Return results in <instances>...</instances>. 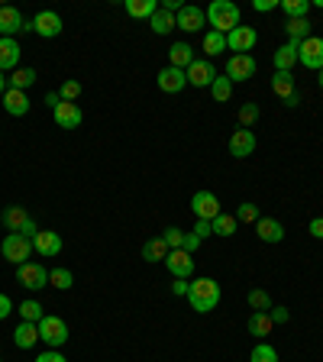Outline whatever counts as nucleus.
Segmentation results:
<instances>
[{
	"instance_id": "21",
	"label": "nucleus",
	"mask_w": 323,
	"mask_h": 362,
	"mask_svg": "<svg viewBox=\"0 0 323 362\" xmlns=\"http://www.w3.org/2000/svg\"><path fill=\"white\" fill-rule=\"evenodd\" d=\"M3 110H7L10 117H26V113H29V97H26V91L7 88V94H3Z\"/></svg>"
},
{
	"instance_id": "12",
	"label": "nucleus",
	"mask_w": 323,
	"mask_h": 362,
	"mask_svg": "<svg viewBox=\"0 0 323 362\" xmlns=\"http://www.w3.org/2000/svg\"><path fill=\"white\" fill-rule=\"evenodd\" d=\"M62 236H58L56 230H39L36 236H33V249L39 252V256H46V259H56L58 252H62Z\"/></svg>"
},
{
	"instance_id": "33",
	"label": "nucleus",
	"mask_w": 323,
	"mask_h": 362,
	"mask_svg": "<svg viewBox=\"0 0 323 362\" xmlns=\"http://www.w3.org/2000/svg\"><path fill=\"white\" fill-rule=\"evenodd\" d=\"M210 91H213V101L217 104H226L230 101V94H233V81L226 78V74H217L210 84Z\"/></svg>"
},
{
	"instance_id": "3",
	"label": "nucleus",
	"mask_w": 323,
	"mask_h": 362,
	"mask_svg": "<svg viewBox=\"0 0 323 362\" xmlns=\"http://www.w3.org/2000/svg\"><path fill=\"white\" fill-rule=\"evenodd\" d=\"M0 252H3L7 262L23 265V262H29V256H33V240H26L23 233H7L3 242H0Z\"/></svg>"
},
{
	"instance_id": "14",
	"label": "nucleus",
	"mask_w": 323,
	"mask_h": 362,
	"mask_svg": "<svg viewBox=\"0 0 323 362\" xmlns=\"http://www.w3.org/2000/svg\"><path fill=\"white\" fill-rule=\"evenodd\" d=\"M165 269L175 275V279H191L194 275V259H191V252L185 249H172L168 252V259H165Z\"/></svg>"
},
{
	"instance_id": "34",
	"label": "nucleus",
	"mask_w": 323,
	"mask_h": 362,
	"mask_svg": "<svg viewBox=\"0 0 323 362\" xmlns=\"http://www.w3.org/2000/svg\"><path fill=\"white\" fill-rule=\"evenodd\" d=\"M278 7L288 13V19H304L307 10H310V0H281Z\"/></svg>"
},
{
	"instance_id": "27",
	"label": "nucleus",
	"mask_w": 323,
	"mask_h": 362,
	"mask_svg": "<svg viewBox=\"0 0 323 362\" xmlns=\"http://www.w3.org/2000/svg\"><path fill=\"white\" fill-rule=\"evenodd\" d=\"M168 242L162 240V236H152V240L142 246V259L146 262H162V259H168Z\"/></svg>"
},
{
	"instance_id": "15",
	"label": "nucleus",
	"mask_w": 323,
	"mask_h": 362,
	"mask_svg": "<svg viewBox=\"0 0 323 362\" xmlns=\"http://www.w3.org/2000/svg\"><path fill=\"white\" fill-rule=\"evenodd\" d=\"M256 74V58L252 56H230L226 62V78L230 81H249Z\"/></svg>"
},
{
	"instance_id": "31",
	"label": "nucleus",
	"mask_w": 323,
	"mask_h": 362,
	"mask_svg": "<svg viewBox=\"0 0 323 362\" xmlns=\"http://www.w3.org/2000/svg\"><path fill=\"white\" fill-rule=\"evenodd\" d=\"M272 317H268V311H252L249 314V334L252 336H268L272 334Z\"/></svg>"
},
{
	"instance_id": "41",
	"label": "nucleus",
	"mask_w": 323,
	"mask_h": 362,
	"mask_svg": "<svg viewBox=\"0 0 323 362\" xmlns=\"http://www.w3.org/2000/svg\"><path fill=\"white\" fill-rule=\"evenodd\" d=\"M249 362H278V353H275V346H268V343H258L256 349H252Z\"/></svg>"
},
{
	"instance_id": "25",
	"label": "nucleus",
	"mask_w": 323,
	"mask_h": 362,
	"mask_svg": "<svg viewBox=\"0 0 323 362\" xmlns=\"http://www.w3.org/2000/svg\"><path fill=\"white\" fill-rule=\"evenodd\" d=\"M13 343H17L19 349H33V346L39 343V324H29V320H23V324L13 330Z\"/></svg>"
},
{
	"instance_id": "23",
	"label": "nucleus",
	"mask_w": 323,
	"mask_h": 362,
	"mask_svg": "<svg viewBox=\"0 0 323 362\" xmlns=\"http://www.w3.org/2000/svg\"><path fill=\"white\" fill-rule=\"evenodd\" d=\"M168 65L188 72V68L194 65V49L188 46V42H175V46L168 49Z\"/></svg>"
},
{
	"instance_id": "17",
	"label": "nucleus",
	"mask_w": 323,
	"mask_h": 362,
	"mask_svg": "<svg viewBox=\"0 0 323 362\" xmlns=\"http://www.w3.org/2000/svg\"><path fill=\"white\" fill-rule=\"evenodd\" d=\"M19 56H23V49H19L17 39L0 36V72H3V74H7V72H17Z\"/></svg>"
},
{
	"instance_id": "44",
	"label": "nucleus",
	"mask_w": 323,
	"mask_h": 362,
	"mask_svg": "<svg viewBox=\"0 0 323 362\" xmlns=\"http://www.w3.org/2000/svg\"><path fill=\"white\" fill-rule=\"evenodd\" d=\"M58 97H62V101H78V97H81V84L78 81H65L62 88H58Z\"/></svg>"
},
{
	"instance_id": "28",
	"label": "nucleus",
	"mask_w": 323,
	"mask_h": 362,
	"mask_svg": "<svg viewBox=\"0 0 323 362\" xmlns=\"http://www.w3.org/2000/svg\"><path fill=\"white\" fill-rule=\"evenodd\" d=\"M123 7H126V13L133 19H149L158 10V3H156V0H126Z\"/></svg>"
},
{
	"instance_id": "52",
	"label": "nucleus",
	"mask_w": 323,
	"mask_h": 362,
	"mask_svg": "<svg viewBox=\"0 0 323 362\" xmlns=\"http://www.w3.org/2000/svg\"><path fill=\"white\" fill-rule=\"evenodd\" d=\"M172 291H175V295H188V279H175Z\"/></svg>"
},
{
	"instance_id": "36",
	"label": "nucleus",
	"mask_w": 323,
	"mask_h": 362,
	"mask_svg": "<svg viewBox=\"0 0 323 362\" xmlns=\"http://www.w3.org/2000/svg\"><path fill=\"white\" fill-rule=\"evenodd\" d=\"M236 227H240V220H236L233 214L213 217V233H217V236H233V233H236Z\"/></svg>"
},
{
	"instance_id": "54",
	"label": "nucleus",
	"mask_w": 323,
	"mask_h": 362,
	"mask_svg": "<svg viewBox=\"0 0 323 362\" xmlns=\"http://www.w3.org/2000/svg\"><path fill=\"white\" fill-rule=\"evenodd\" d=\"M46 104L52 107V110H56L58 104H62V97H58V94H46Z\"/></svg>"
},
{
	"instance_id": "51",
	"label": "nucleus",
	"mask_w": 323,
	"mask_h": 362,
	"mask_svg": "<svg viewBox=\"0 0 323 362\" xmlns=\"http://www.w3.org/2000/svg\"><path fill=\"white\" fill-rule=\"evenodd\" d=\"M310 236H314V240H323V217H314V220H310Z\"/></svg>"
},
{
	"instance_id": "7",
	"label": "nucleus",
	"mask_w": 323,
	"mask_h": 362,
	"mask_svg": "<svg viewBox=\"0 0 323 362\" xmlns=\"http://www.w3.org/2000/svg\"><path fill=\"white\" fill-rule=\"evenodd\" d=\"M256 42H258V33L252 26H236L226 36V49H230L233 56H249Z\"/></svg>"
},
{
	"instance_id": "58",
	"label": "nucleus",
	"mask_w": 323,
	"mask_h": 362,
	"mask_svg": "<svg viewBox=\"0 0 323 362\" xmlns=\"http://www.w3.org/2000/svg\"><path fill=\"white\" fill-rule=\"evenodd\" d=\"M0 362H3V359H0Z\"/></svg>"
},
{
	"instance_id": "56",
	"label": "nucleus",
	"mask_w": 323,
	"mask_h": 362,
	"mask_svg": "<svg viewBox=\"0 0 323 362\" xmlns=\"http://www.w3.org/2000/svg\"><path fill=\"white\" fill-rule=\"evenodd\" d=\"M285 104H288V107H297V104H301V97H297V91H295V94H291V97H288V101H285Z\"/></svg>"
},
{
	"instance_id": "29",
	"label": "nucleus",
	"mask_w": 323,
	"mask_h": 362,
	"mask_svg": "<svg viewBox=\"0 0 323 362\" xmlns=\"http://www.w3.org/2000/svg\"><path fill=\"white\" fill-rule=\"evenodd\" d=\"M285 33H288V42H304L310 39V19H288L285 23Z\"/></svg>"
},
{
	"instance_id": "30",
	"label": "nucleus",
	"mask_w": 323,
	"mask_h": 362,
	"mask_svg": "<svg viewBox=\"0 0 323 362\" xmlns=\"http://www.w3.org/2000/svg\"><path fill=\"white\" fill-rule=\"evenodd\" d=\"M272 91H275L281 101H288V97L295 94V74L291 72H275V78H272Z\"/></svg>"
},
{
	"instance_id": "47",
	"label": "nucleus",
	"mask_w": 323,
	"mask_h": 362,
	"mask_svg": "<svg viewBox=\"0 0 323 362\" xmlns=\"http://www.w3.org/2000/svg\"><path fill=\"white\" fill-rule=\"evenodd\" d=\"M10 314H13V301H10V295L0 291V320H7Z\"/></svg>"
},
{
	"instance_id": "5",
	"label": "nucleus",
	"mask_w": 323,
	"mask_h": 362,
	"mask_svg": "<svg viewBox=\"0 0 323 362\" xmlns=\"http://www.w3.org/2000/svg\"><path fill=\"white\" fill-rule=\"evenodd\" d=\"M17 281L29 291H42L49 288V272L39 262H23V265H17Z\"/></svg>"
},
{
	"instance_id": "42",
	"label": "nucleus",
	"mask_w": 323,
	"mask_h": 362,
	"mask_svg": "<svg viewBox=\"0 0 323 362\" xmlns=\"http://www.w3.org/2000/svg\"><path fill=\"white\" fill-rule=\"evenodd\" d=\"M233 217H236L240 223H258V217L262 214H258V207L252 204V201H246V204H240V211H236Z\"/></svg>"
},
{
	"instance_id": "49",
	"label": "nucleus",
	"mask_w": 323,
	"mask_h": 362,
	"mask_svg": "<svg viewBox=\"0 0 323 362\" xmlns=\"http://www.w3.org/2000/svg\"><path fill=\"white\" fill-rule=\"evenodd\" d=\"M275 7H278V0H256V3H252L256 13H268V10H275Z\"/></svg>"
},
{
	"instance_id": "9",
	"label": "nucleus",
	"mask_w": 323,
	"mask_h": 362,
	"mask_svg": "<svg viewBox=\"0 0 323 362\" xmlns=\"http://www.w3.org/2000/svg\"><path fill=\"white\" fill-rule=\"evenodd\" d=\"M33 33L42 39H56L62 33V17H58L56 10H39L36 17H33Z\"/></svg>"
},
{
	"instance_id": "11",
	"label": "nucleus",
	"mask_w": 323,
	"mask_h": 362,
	"mask_svg": "<svg viewBox=\"0 0 323 362\" xmlns=\"http://www.w3.org/2000/svg\"><path fill=\"white\" fill-rule=\"evenodd\" d=\"M52 117H56V123H58V130H78L84 123V113H81V107L78 104H72V101H62L52 110Z\"/></svg>"
},
{
	"instance_id": "50",
	"label": "nucleus",
	"mask_w": 323,
	"mask_h": 362,
	"mask_svg": "<svg viewBox=\"0 0 323 362\" xmlns=\"http://www.w3.org/2000/svg\"><path fill=\"white\" fill-rule=\"evenodd\" d=\"M36 362H68V359H65V356L58 353V349H49V353H42Z\"/></svg>"
},
{
	"instance_id": "19",
	"label": "nucleus",
	"mask_w": 323,
	"mask_h": 362,
	"mask_svg": "<svg viewBox=\"0 0 323 362\" xmlns=\"http://www.w3.org/2000/svg\"><path fill=\"white\" fill-rule=\"evenodd\" d=\"M252 149H256V133L252 130H236L230 136V156L233 158H246V156H252Z\"/></svg>"
},
{
	"instance_id": "35",
	"label": "nucleus",
	"mask_w": 323,
	"mask_h": 362,
	"mask_svg": "<svg viewBox=\"0 0 323 362\" xmlns=\"http://www.w3.org/2000/svg\"><path fill=\"white\" fill-rule=\"evenodd\" d=\"M204 52H207V56L210 58H217L220 56V52H226V36H220V33H207V36H204Z\"/></svg>"
},
{
	"instance_id": "2",
	"label": "nucleus",
	"mask_w": 323,
	"mask_h": 362,
	"mask_svg": "<svg viewBox=\"0 0 323 362\" xmlns=\"http://www.w3.org/2000/svg\"><path fill=\"white\" fill-rule=\"evenodd\" d=\"M188 301L197 314H210L213 307L220 304V285L213 279H194L188 285Z\"/></svg>"
},
{
	"instance_id": "53",
	"label": "nucleus",
	"mask_w": 323,
	"mask_h": 362,
	"mask_svg": "<svg viewBox=\"0 0 323 362\" xmlns=\"http://www.w3.org/2000/svg\"><path fill=\"white\" fill-rule=\"evenodd\" d=\"M162 7H165V10H172V13H178V10L185 7V3H181V0H162Z\"/></svg>"
},
{
	"instance_id": "18",
	"label": "nucleus",
	"mask_w": 323,
	"mask_h": 362,
	"mask_svg": "<svg viewBox=\"0 0 323 362\" xmlns=\"http://www.w3.org/2000/svg\"><path fill=\"white\" fill-rule=\"evenodd\" d=\"M23 29H26V19H23V13L17 7H0V36L13 39Z\"/></svg>"
},
{
	"instance_id": "13",
	"label": "nucleus",
	"mask_w": 323,
	"mask_h": 362,
	"mask_svg": "<svg viewBox=\"0 0 323 362\" xmlns=\"http://www.w3.org/2000/svg\"><path fill=\"white\" fill-rule=\"evenodd\" d=\"M217 72H213V62L210 58H194V65L188 68V84L191 88H210Z\"/></svg>"
},
{
	"instance_id": "20",
	"label": "nucleus",
	"mask_w": 323,
	"mask_h": 362,
	"mask_svg": "<svg viewBox=\"0 0 323 362\" xmlns=\"http://www.w3.org/2000/svg\"><path fill=\"white\" fill-rule=\"evenodd\" d=\"M256 236H258L262 242H281V240H285V227H281L275 217H258Z\"/></svg>"
},
{
	"instance_id": "8",
	"label": "nucleus",
	"mask_w": 323,
	"mask_h": 362,
	"mask_svg": "<svg viewBox=\"0 0 323 362\" xmlns=\"http://www.w3.org/2000/svg\"><path fill=\"white\" fill-rule=\"evenodd\" d=\"M191 211L197 220H213V217H220V201H217V195L213 191H197V195L191 197Z\"/></svg>"
},
{
	"instance_id": "32",
	"label": "nucleus",
	"mask_w": 323,
	"mask_h": 362,
	"mask_svg": "<svg viewBox=\"0 0 323 362\" xmlns=\"http://www.w3.org/2000/svg\"><path fill=\"white\" fill-rule=\"evenodd\" d=\"M10 88H17V91H26V88H33L36 84V72L33 68H17V72H10Z\"/></svg>"
},
{
	"instance_id": "43",
	"label": "nucleus",
	"mask_w": 323,
	"mask_h": 362,
	"mask_svg": "<svg viewBox=\"0 0 323 362\" xmlns=\"http://www.w3.org/2000/svg\"><path fill=\"white\" fill-rule=\"evenodd\" d=\"M162 240L168 242V249H181V246H185V230H178V227H168V230L162 233Z\"/></svg>"
},
{
	"instance_id": "45",
	"label": "nucleus",
	"mask_w": 323,
	"mask_h": 362,
	"mask_svg": "<svg viewBox=\"0 0 323 362\" xmlns=\"http://www.w3.org/2000/svg\"><path fill=\"white\" fill-rule=\"evenodd\" d=\"M194 236H197V240H207V236H213V220H197V223H194Z\"/></svg>"
},
{
	"instance_id": "24",
	"label": "nucleus",
	"mask_w": 323,
	"mask_h": 362,
	"mask_svg": "<svg viewBox=\"0 0 323 362\" xmlns=\"http://www.w3.org/2000/svg\"><path fill=\"white\" fill-rule=\"evenodd\" d=\"M33 220V217L26 214V207H7V211H3V214H0V223H3V227H7L10 233H19L23 230V227H26V223Z\"/></svg>"
},
{
	"instance_id": "40",
	"label": "nucleus",
	"mask_w": 323,
	"mask_h": 362,
	"mask_svg": "<svg viewBox=\"0 0 323 362\" xmlns=\"http://www.w3.org/2000/svg\"><path fill=\"white\" fill-rule=\"evenodd\" d=\"M258 120V104H242L240 107V126L242 130H252V123Z\"/></svg>"
},
{
	"instance_id": "10",
	"label": "nucleus",
	"mask_w": 323,
	"mask_h": 362,
	"mask_svg": "<svg viewBox=\"0 0 323 362\" xmlns=\"http://www.w3.org/2000/svg\"><path fill=\"white\" fill-rule=\"evenodd\" d=\"M204 26H207V13H204L201 7H194V3H188V7L178 10V17H175V29H185V33H201Z\"/></svg>"
},
{
	"instance_id": "6",
	"label": "nucleus",
	"mask_w": 323,
	"mask_h": 362,
	"mask_svg": "<svg viewBox=\"0 0 323 362\" xmlns=\"http://www.w3.org/2000/svg\"><path fill=\"white\" fill-rule=\"evenodd\" d=\"M297 62L310 72H323V39L320 36H310L297 46Z\"/></svg>"
},
{
	"instance_id": "48",
	"label": "nucleus",
	"mask_w": 323,
	"mask_h": 362,
	"mask_svg": "<svg viewBox=\"0 0 323 362\" xmlns=\"http://www.w3.org/2000/svg\"><path fill=\"white\" fill-rule=\"evenodd\" d=\"M181 249H185V252H197V249H201V240H197L194 233H185V246H181Z\"/></svg>"
},
{
	"instance_id": "55",
	"label": "nucleus",
	"mask_w": 323,
	"mask_h": 362,
	"mask_svg": "<svg viewBox=\"0 0 323 362\" xmlns=\"http://www.w3.org/2000/svg\"><path fill=\"white\" fill-rule=\"evenodd\" d=\"M7 88H10V81H7V74L0 72V97H3V94H7Z\"/></svg>"
},
{
	"instance_id": "26",
	"label": "nucleus",
	"mask_w": 323,
	"mask_h": 362,
	"mask_svg": "<svg viewBox=\"0 0 323 362\" xmlns=\"http://www.w3.org/2000/svg\"><path fill=\"white\" fill-rule=\"evenodd\" d=\"M297 46L301 42H285L281 49H275V72H291L297 65Z\"/></svg>"
},
{
	"instance_id": "38",
	"label": "nucleus",
	"mask_w": 323,
	"mask_h": 362,
	"mask_svg": "<svg viewBox=\"0 0 323 362\" xmlns=\"http://www.w3.org/2000/svg\"><path fill=\"white\" fill-rule=\"evenodd\" d=\"M19 317L29 320V324H39L46 314H42V304H39V301H23V304H19Z\"/></svg>"
},
{
	"instance_id": "16",
	"label": "nucleus",
	"mask_w": 323,
	"mask_h": 362,
	"mask_svg": "<svg viewBox=\"0 0 323 362\" xmlns=\"http://www.w3.org/2000/svg\"><path fill=\"white\" fill-rule=\"evenodd\" d=\"M158 91H165V94H178V91H185V84H188V72H181V68H162L158 72Z\"/></svg>"
},
{
	"instance_id": "37",
	"label": "nucleus",
	"mask_w": 323,
	"mask_h": 362,
	"mask_svg": "<svg viewBox=\"0 0 323 362\" xmlns=\"http://www.w3.org/2000/svg\"><path fill=\"white\" fill-rule=\"evenodd\" d=\"M49 285L58 288V291H68L74 285V275L68 269H52V272H49Z\"/></svg>"
},
{
	"instance_id": "4",
	"label": "nucleus",
	"mask_w": 323,
	"mask_h": 362,
	"mask_svg": "<svg viewBox=\"0 0 323 362\" xmlns=\"http://www.w3.org/2000/svg\"><path fill=\"white\" fill-rule=\"evenodd\" d=\"M39 340H46L52 349H62V346L68 343V324H65L62 317L46 314L39 320Z\"/></svg>"
},
{
	"instance_id": "46",
	"label": "nucleus",
	"mask_w": 323,
	"mask_h": 362,
	"mask_svg": "<svg viewBox=\"0 0 323 362\" xmlns=\"http://www.w3.org/2000/svg\"><path fill=\"white\" fill-rule=\"evenodd\" d=\"M268 317H272V324H288V320H291V311H288V307H272Z\"/></svg>"
},
{
	"instance_id": "1",
	"label": "nucleus",
	"mask_w": 323,
	"mask_h": 362,
	"mask_svg": "<svg viewBox=\"0 0 323 362\" xmlns=\"http://www.w3.org/2000/svg\"><path fill=\"white\" fill-rule=\"evenodd\" d=\"M204 13H207V23L213 26V33H220V36H230L236 26H242L240 7L233 0H213Z\"/></svg>"
},
{
	"instance_id": "22",
	"label": "nucleus",
	"mask_w": 323,
	"mask_h": 362,
	"mask_svg": "<svg viewBox=\"0 0 323 362\" xmlns=\"http://www.w3.org/2000/svg\"><path fill=\"white\" fill-rule=\"evenodd\" d=\"M175 17L178 13H172V10H165V7H158L152 17H149V29L156 33V36H168L172 29H175Z\"/></svg>"
},
{
	"instance_id": "39",
	"label": "nucleus",
	"mask_w": 323,
	"mask_h": 362,
	"mask_svg": "<svg viewBox=\"0 0 323 362\" xmlns=\"http://www.w3.org/2000/svg\"><path fill=\"white\" fill-rule=\"evenodd\" d=\"M249 307L252 311H272V297H268V291L252 288L249 291Z\"/></svg>"
},
{
	"instance_id": "57",
	"label": "nucleus",
	"mask_w": 323,
	"mask_h": 362,
	"mask_svg": "<svg viewBox=\"0 0 323 362\" xmlns=\"http://www.w3.org/2000/svg\"><path fill=\"white\" fill-rule=\"evenodd\" d=\"M317 84H320V91H323V72H317Z\"/></svg>"
}]
</instances>
